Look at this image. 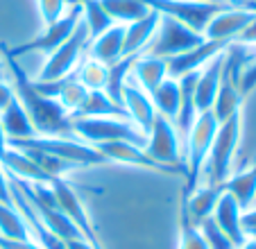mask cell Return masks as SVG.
<instances>
[{
  "label": "cell",
  "mask_w": 256,
  "mask_h": 249,
  "mask_svg": "<svg viewBox=\"0 0 256 249\" xmlns=\"http://www.w3.org/2000/svg\"><path fill=\"white\" fill-rule=\"evenodd\" d=\"M0 52L14 77L12 86H14L16 100L28 111L36 136H72V116L59 104L57 98H50L36 88L34 80L28 77L18 59L7 52V46H0Z\"/></svg>",
  "instance_id": "cell-1"
},
{
  "label": "cell",
  "mask_w": 256,
  "mask_h": 249,
  "mask_svg": "<svg viewBox=\"0 0 256 249\" xmlns=\"http://www.w3.org/2000/svg\"><path fill=\"white\" fill-rule=\"evenodd\" d=\"M250 46L240 44H229L224 50V62H222V72H220V86H218L216 102L211 106V114L218 122H224L238 114L242 106V93H240V70L245 62L250 59Z\"/></svg>",
  "instance_id": "cell-2"
},
{
  "label": "cell",
  "mask_w": 256,
  "mask_h": 249,
  "mask_svg": "<svg viewBox=\"0 0 256 249\" xmlns=\"http://www.w3.org/2000/svg\"><path fill=\"white\" fill-rule=\"evenodd\" d=\"M218 124L220 122L213 118L211 111H206V114H200L198 118H195L190 132L186 134V143H184V179H186L184 195L193 192L195 188L202 184L200 179H202L204 166H206L211 143H213V138H216Z\"/></svg>",
  "instance_id": "cell-3"
},
{
  "label": "cell",
  "mask_w": 256,
  "mask_h": 249,
  "mask_svg": "<svg viewBox=\"0 0 256 249\" xmlns=\"http://www.w3.org/2000/svg\"><path fill=\"white\" fill-rule=\"evenodd\" d=\"M12 148L18 150H36L59 156L64 161L75 163L78 168H91V166H104L106 158L98 152L93 145L75 138V136H32L23 140H7Z\"/></svg>",
  "instance_id": "cell-4"
},
{
  "label": "cell",
  "mask_w": 256,
  "mask_h": 249,
  "mask_svg": "<svg viewBox=\"0 0 256 249\" xmlns=\"http://www.w3.org/2000/svg\"><path fill=\"white\" fill-rule=\"evenodd\" d=\"M72 136L88 145L112 143V140H125L145 148L148 136L132 122L130 118H72Z\"/></svg>",
  "instance_id": "cell-5"
},
{
  "label": "cell",
  "mask_w": 256,
  "mask_h": 249,
  "mask_svg": "<svg viewBox=\"0 0 256 249\" xmlns=\"http://www.w3.org/2000/svg\"><path fill=\"white\" fill-rule=\"evenodd\" d=\"M240 132H242V114H234L232 118H227L224 122L218 124L216 138L211 143L208 150V158H206V170L208 174V184L213 186H222L227 182V177L232 174V161L236 156L238 143H240Z\"/></svg>",
  "instance_id": "cell-6"
},
{
  "label": "cell",
  "mask_w": 256,
  "mask_h": 249,
  "mask_svg": "<svg viewBox=\"0 0 256 249\" xmlns=\"http://www.w3.org/2000/svg\"><path fill=\"white\" fill-rule=\"evenodd\" d=\"M202 41H204V34L195 32L188 25L179 23V20L170 18V16H161L154 38L150 41V46L145 48L143 54L170 59V57H177L182 52H188V50L198 48Z\"/></svg>",
  "instance_id": "cell-7"
},
{
  "label": "cell",
  "mask_w": 256,
  "mask_h": 249,
  "mask_svg": "<svg viewBox=\"0 0 256 249\" xmlns=\"http://www.w3.org/2000/svg\"><path fill=\"white\" fill-rule=\"evenodd\" d=\"M150 10L159 12L161 16L179 20V23L188 25L190 30L204 34L208 20L218 12L232 7V0H218V2H195V0H143Z\"/></svg>",
  "instance_id": "cell-8"
},
{
  "label": "cell",
  "mask_w": 256,
  "mask_h": 249,
  "mask_svg": "<svg viewBox=\"0 0 256 249\" xmlns=\"http://www.w3.org/2000/svg\"><path fill=\"white\" fill-rule=\"evenodd\" d=\"M80 20H82V10H80V5L75 2V5H72L70 10L57 20V23L44 25V32L36 34V36H32V38H28V41H23V44L12 46V48L7 46V52L14 54L16 59L25 57V54H32V52L50 54L52 50H57L59 46L75 32V28L80 25Z\"/></svg>",
  "instance_id": "cell-9"
},
{
  "label": "cell",
  "mask_w": 256,
  "mask_h": 249,
  "mask_svg": "<svg viewBox=\"0 0 256 249\" xmlns=\"http://www.w3.org/2000/svg\"><path fill=\"white\" fill-rule=\"evenodd\" d=\"M88 41H91L88 32H86V28H84V23L80 20L75 32H72L57 50H52V52L48 54V59H46L36 82H59V80H66L68 75H72L80 57H82V52H84V46H86Z\"/></svg>",
  "instance_id": "cell-10"
},
{
  "label": "cell",
  "mask_w": 256,
  "mask_h": 249,
  "mask_svg": "<svg viewBox=\"0 0 256 249\" xmlns=\"http://www.w3.org/2000/svg\"><path fill=\"white\" fill-rule=\"evenodd\" d=\"M145 152L150 154L154 161L164 163V166H172V168H184V152H182V138L174 127L172 120L166 116L156 114L154 122H152L150 132H148V143H145Z\"/></svg>",
  "instance_id": "cell-11"
},
{
  "label": "cell",
  "mask_w": 256,
  "mask_h": 249,
  "mask_svg": "<svg viewBox=\"0 0 256 249\" xmlns=\"http://www.w3.org/2000/svg\"><path fill=\"white\" fill-rule=\"evenodd\" d=\"M48 190H50V195H52L57 208L72 222V224L78 226L80 234H82L93 247L102 249L100 238H98V234H96V226L91 224V218H88V213H86V208H84L82 200H80L78 190H72V186L66 182V179H52V182L48 184Z\"/></svg>",
  "instance_id": "cell-12"
},
{
  "label": "cell",
  "mask_w": 256,
  "mask_h": 249,
  "mask_svg": "<svg viewBox=\"0 0 256 249\" xmlns=\"http://www.w3.org/2000/svg\"><path fill=\"white\" fill-rule=\"evenodd\" d=\"M96 150L106 158V163L114 161V163H122V166L154 170V172H161V174H182L184 177V168H172V166H164V163L154 161L140 145L125 143V140H112V143L96 145Z\"/></svg>",
  "instance_id": "cell-13"
},
{
  "label": "cell",
  "mask_w": 256,
  "mask_h": 249,
  "mask_svg": "<svg viewBox=\"0 0 256 249\" xmlns=\"http://www.w3.org/2000/svg\"><path fill=\"white\" fill-rule=\"evenodd\" d=\"M256 16V12L238 7L232 0V7L218 12L211 20H208L206 30H204V38L211 41H224V44H234L238 38V34L252 23V18Z\"/></svg>",
  "instance_id": "cell-14"
},
{
  "label": "cell",
  "mask_w": 256,
  "mask_h": 249,
  "mask_svg": "<svg viewBox=\"0 0 256 249\" xmlns=\"http://www.w3.org/2000/svg\"><path fill=\"white\" fill-rule=\"evenodd\" d=\"M227 46L229 44H224V41H211V38H204L198 48L188 50V52H182V54H177V57L166 59L168 77L179 80V77H184V75L202 70L213 57H218L220 52H224Z\"/></svg>",
  "instance_id": "cell-15"
},
{
  "label": "cell",
  "mask_w": 256,
  "mask_h": 249,
  "mask_svg": "<svg viewBox=\"0 0 256 249\" xmlns=\"http://www.w3.org/2000/svg\"><path fill=\"white\" fill-rule=\"evenodd\" d=\"M120 104L125 106L127 118L148 136V132H150L152 122H154V118H156V109H154V104H152L150 93H145L136 82H132L130 77H127L125 86H122Z\"/></svg>",
  "instance_id": "cell-16"
},
{
  "label": "cell",
  "mask_w": 256,
  "mask_h": 249,
  "mask_svg": "<svg viewBox=\"0 0 256 249\" xmlns=\"http://www.w3.org/2000/svg\"><path fill=\"white\" fill-rule=\"evenodd\" d=\"M211 220L216 222L218 229L222 231V234L229 236V240L236 247H240L247 240V234L242 229V208L238 206V202L229 192L222 190V195H220V200H218L216 208L211 213Z\"/></svg>",
  "instance_id": "cell-17"
},
{
  "label": "cell",
  "mask_w": 256,
  "mask_h": 249,
  "mask_svg": "<svg viewBox=\"0 0 256 249\" xmlns=\"http://www.w3.org/2000/svg\"><path fill=\"white\" fill-rule=\"evenodd\" d=\"M220 195H222V186H213V184L202 186V184H200L193 192L186 195L184 206H182V216H184L193 226H200L204 220L211 218Z\"/></svg>",
  "instance_id": "cell-18"
},
{
  "label": "cell",
  "mask_w": 256,
  "mask_h": 249,
  "mask_svg": "<svg viewBox=\"0 0 256 249\" xmlns=\"http://www.w3.org/2000/svg\"><path fill=\"white\" fill-rule=\"evenodd\" d=\"M0 166L7 170L12 179H18V182H25V184H41V186H48L52 179L44 172V170L32 161L25 150H18V148H7L5 156L0 158Z\"/></svg>",
  "instance_id": "cell-19"
},
{
  "label": "cell",
  "mask_w": 256,
  "mask_h": 249,
  "mask_svg": "<svg viewBox=\"0 0 256 249\" xmlns=\"http://www.w3.org/2000/svg\"><path fill=\"white\" fill-rule=\"evenodd\" d=\"M222 62H224V52H220L198 72V80H195V109H198V114L211 111L213 102H216L218 86H220V72H222Z\"/></svg>",
  "instance_id": "cell-20"
},
{
  "label": "cell",
  "mask_w": 256,
  "mask_h": 249,
  "mask_svg": "<svg viewBox=\"0 0 256 249\" xmlns=\"http://www.w3.org/2000/svg\"><path fill=\"white\" fill-rule=\"evenodd\" d=\"M161 14L152 10L148 16L134 20V23L125 25V36H122V57L130 54H143L145 48L150 46V41L154 38L156 28H159Z\"/></svg>",
  "instance_id": "cell-21"
},
{
  "label": "cell",
  "mask_w": 256,
  "mask_h": 249,
  "mask_svg": "<svg viewBox=\"0 0 256 249\" xmlns=\"http://www.w3.org/2000/svg\"><path fill=\"white\" fill-rule=\"evenodd\" d=\"M122 36H125V25H112V28L96 36L88 46V57L112 66L118 59H122Z\"/></svg>",
  "instance_id": "cell-22"
},
{
  "label": "cell",
  "mask_w": 256,
  "mask_h": 249,
  "mask_svg": "<svg viewBox=\"0 0 256 249\" xmlns=\"http://www.w3.org/2000/svg\"><path fill=\"white\" fill-rule=\"evenodd\" d=\"M132 72H134V82L145 93H152L168 77L166 59L152 57V54H138L132 66Z\"/></svg>",
  "instance_id": "cell-23"
},
{
  "label": "cell",
  "mask_w": 256,
  "mask_h": 249,
  "mask_svg": "<svg viewBox=\"0 0 256 249\" xmlns=\"http://www.w3.org/2000/svg\"><path fill=\"white\" fill-rule=\"evenodd\" d=\"M127 118V111L120 102L106 96V91H88L80 111L72 118Z\"/></svg>",
  "instance_id": "cell-24"
},
{
  "label": "cell",
  "mask_w": 256,
  "mask_h": 249,
  "mask_svg": "<svg viewBox=\"0 0 256 249\" xmlns=\"http://www.w3.org/2000/svg\"><path fill=\"white\" fill-rule=\"evenodd\" d=\"M222 190L229 192L238 202V206L242 211L252 208L256 200V163L236 174H229L227 182L222 184Z\"/></svg>",
  "instance_id": "cell-25"
},
{
  "label": "cell",
  "mask_w": 256,
  "mask_h": 249,
  "mask_svg": "<svg viewBox=\"0 0 256 249\" xmlns=\"http://www.w3.org/2000/svg\"><path fill=\"white\" fill-rule=\"evenodd\" d=\"M0 122H2V130L7 134V140H23L36 136L28 111L23 109V104L16 98L5 111H0Z\"/></svg>",
  "instance_id": "cell-26"
},
{
  "label": "cell",
  "mask_w": 256,
  "mask_h": 249,
  "mask_svg": "<svg viewBox=\"0 0 256 249\" xmlns=\"http://www.w3.org/2000/svg\"><path fill=\"white\" fill-rule=\"evenodd\" d=\"M150 98H152V104H154L156 114L166 116L168 120H172L174 122L177 111H179V98H182V91H179V80L166 77L159 86L150 93Z\"/></svg>",
  "instance_id": "cell-27"
},
{
  "label": "cell",
  "mask_w": 256,
  "mask_h": 249,
  "mask_svg": "<svg viewBox=\"0 0 256 249\" xmlns=\"http://www.w3.org/2000/svg\"><path fill=\"white\" fill-rule=\"evenodd\" d=\"M100 5L109 14V18L120 25L134 23V20L143 18L152 12L143 0H100Z\"/></svg>",
  "instance_id": "cell-28"
},
{
  "label": "cell",
  "mask_w": 256,
  "mask_h": 249,
  "mask_svg": "<svg viewBox=\"0 0 256 249\" xmlns=\"http://www.w3.org/2000/svg\"><path fill=\"white\" fill-rule=\"evenodd\" d=\"M0 238L5 240H28L32 238L28 222L14 204L0 202Z\"/></svg>",
  "instance_id": "cell-29"
},
{
  "label": "cell",
  "mask_w": 256,
  "mask_h": 249,
  "mask_svg": "<svg viewBox=\"0 0 256 249\" xmlns=\"http://www.w3.org/2000/svg\"><path fill=\"white\" fill-rule=\"evenodd\" d=\"M75 2H78L80 10H82V23H84V28H86L91 41L114 25L109 14L102 10L100 0H75Z\"/></svg>",
  "instance_id": "cell-30"
},
{
  "label": "cell",
  "mask_w": 256,
  "mask_h": 249,
  "mask_svg": "<svg viewBox=\"0 0 256 249\" xmlns=\"http://www.w3.org/2000/svg\"><path fill=\"white\" fill-rule=\"evenodd\" d=\"M75 77H78V82L86 88V91H104L106 80H109V66L98 62V59L88 57L86 62L80 66V70Z\"/></svg>",
  "instance_id": "cell-31"
},
{
  "label": "cell",
  "mask_w": 256,
  "mask_h": 249,
  "mask_svg": "<svg viewBox=\"0 0 256 249\" xmlns=\"http://www.w3.org/2000/svg\"><path fill=\"white\" fill-rule=\"evenodd\" d=\"M25 152L32 156V161L48 174L50 179H64L70 170H78V166L70 161H64L59 156H52V154H46V152H36V150H25Z\"/></svg>",
  "instance_id": "cell-32"
},
{
  "label": "cell",
  "mask_w": 256,
  "mask_h": 249,
  "mask_svg": "<svg viewBox=\"0 0 256 249\" xmlns=\"http://www.w3.org/2000/svg\"><path fill=\"white\" fill-rule=\"evenodd\" d=\"M198 229H200V234L204 236V240H206L208 249H238L236 244L229 240L227 234H222V231L218 229V224L211 220V218H208V220H204Z\"/></svg>",
  "instance_id": "cell-33"
},
{
  "label": "cell",
  "mask_w": 256,
  "mask_h": 249,
  "mask_svg": "<svg viewBox=\"0 0 256 249\" xmlns=\"http://www.w3.org/2000/svg\"><path fill=\"white\" fill-rule=\"evenodd\" d=\"M177 249H208L204 236L200 234L198 226H193L184 216H182V224H179V242Z\"/></svg>",
  "instance_id": "cell-34"
},
{
  "label": "cell",
  "mask_w": 256,
  "mask_h": 249,
  "mask_svg": "<svg viewBox=\"0 0 256 249\" xmlns=\"http://www.w3.org/2000/svg\"><path fill=\"white\" fill-rule=\"evenodd\" d=\"M36 5H39V14L44 25H52L66 14L68 0H36Z\"/></svg>",
  "instance_id": "cell-35"
},
{
  "label": "cell",
  "mask_w": 256,
  "mask_h": 249,
  "mask_svg": "<svg viewBox=\"0 0 256 249\" xmlns=\"http://www.w3.org/2000/svg\"><path fill=\"white\" fill-rule=\"evenodd\" d=\"M0 249H44V247L32 238H28V240H5V238H0Z\"/></svg>",
  "instance_id": "cell-36"
},
{
  "label": "cell",
  "mask_w": 256,
  "mask_h": 249,
  "mask_svg": "<svg viewBox=\"0 0 256 249\" xmlns=\"http://www.w3.org/2000/svg\"><path fill=\"white\" fill-rule=\"evenodd\" d=\"M0 202L5 204H14V197H12V184H10V174L7 170L0 166Z\"/></svg>",
  "instance_id": "cell-37"
},
{
  "label": "cell",
  "mask_w": 256,
  "mask_h": 249,
  "mask_svg": "<svg viewBox=\"0 0 256 249\" xmlns=\"http://www.w3.org/2000/svg\"><path fill=\"white\" fill-rule=\"evenodd\" d=\"M16 93H14V86L12 84H7L2 77H0V111H5L7 106L14 102Z\"/></svg>",
  "instance_id": "cell-38"
},
{
  "label": "cell",
  "mask_w": 256,
  "mask_h": 249,
  "mask_svg": "<svg viewBox=\"0 0 256 249\" xmlns=\"http://www.w3.org/2000/svg\"><path fill=\"white\" fill-rule=\"evenodd\" d=\"M242 229H245L247 236L256 231V206H252V208L242 211Z\"/></svg>",
  "instance_id": "cell-39"
},
{
  "label": "cell",
  "mask_w": 256,
  "mask_h": 249,
  "mask_svg": "<svg viewBox=\"0 0 256 249\" xmlns=\"http://www.w3.org/2000/svg\"><path fill=\"white\" fill-rule=\"evenodd\" d=\"M7 148H10V143H7V134H5V130H2V122H0V158L5 156Z\"/></svg>",
  "instance_id": "cell-40"
},
{
  "label": "cell",
  "mask_w": 256,
  "mask_h": 249,
  "mask_svg": "<svg viewBox=\"0 0 256 249\" xmlns=\"http://www.w3.org/2000/svg\"><path fill=\"white\" fill-rule=\"evenodd\" d=\"M238 7H245V10H252L256 12V0H234Z\"/></svg>",
  "instance_id": "cell-41"
},
{
  "label": "cell",
  "mask_w": 256,
  "mask_h": 249,
  "mask_svg": "<svg viewBox=\"0 0 256 249\" xmlns=\"http://www.w3.org/2000/svg\"><path fill=\"white\" fill-rule=\"evenodd\" d=\"M238 249H256V238H252V236H247V240L240 244Z\"/></svg>",
  "instance_id": "cell-42"
},
{
  "label": "cell",
  "mask_w": 256,
  "mask_h": 249,
  "mask_svg": "<svg viewBox=\"0 0 256 249\" xmlns=\"http://www.w3.org/2000/svg\"><path fill=\"white\" fill-rule=\"evenodd\" d=\"M195 2H218V0H195Z\"/></svg>",
  "instance_id": "cell-43"
},
{
  "label": "cell",
  "mask_w": 256,
  "mask_h": 249,
  "mask_svg": "<svg viewBox=\"0 0 256 249\" xmlns=\"http://www.w3.org/2000/svg\"><path fill=\"white\" fill-rule=\"evenodd\" d=\"M0 77H2V66H0Z\"/></svg>",
  "instance_id": "cell-44"
},
{
  "label": "cell",
  "mask_w": 256,
  "mask_h": 249,
  "mask_svg": "<svg viewBox=\"0 0 256 249\" xmlns=\"http://www.w3.org/2000/svg\"><path fill=\"white\" fill-rule=\"evenodd\" d=\"M254 204H256V200H254Z\"/></svg>",
  "instance_id": "cell-45"
}]
</instances>
